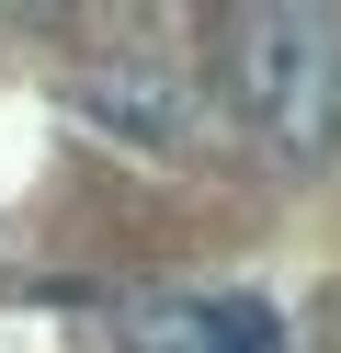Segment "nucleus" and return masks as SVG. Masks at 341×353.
Returning <instances> with one entry per match:
<instances>
[{
	"instance_id": "nucleus-1",
	"label": "nucleus",
	"mask_w": 341,
	"mask_h": 353,
	"mask_svg": "<svg viewBox=\"0 0 341 353\" xmlns=\"http://www.w3.org/2000/svg\"><path fill=\"white\" fill-rule=\"evenodd\" d=\"M216 92L285 171L341 160V12L318 0H262L216 23Z\"/></svg>"
},
{
	"instance_id": "nucleus-2",
	"label": "nucleus",
	"mask_w": 341,
	"mask_h": 353,
	"mask_svg": "<svg viewBox=\"0 0 341 353\" xmlns=\"http://www.w3.org/2000/svg\"><path fill=\"white\" fill-rule=\"evenodd\" d=\"M68 114L80 125H103L114 148H194V125H205V92H194V69H182L171 46H103V57H80L68 69Z\"/></svg>"
},
{
	"instance_id": "nucleus-3",
	"label": "nucleus",
	"mask_w": 341,
	"mask_h": 353,
	"mask_svg": "<svg viewBox=\"0 0 341 353\" xmlns=\"http://www.w3.org/2000/svg\"><path fill=\"white\" fill-rule=\"evenodd\" d=\"M250 353H296V342H285V319H273V330H262V342H250Z\"/></svg>"
}]
</instances>
